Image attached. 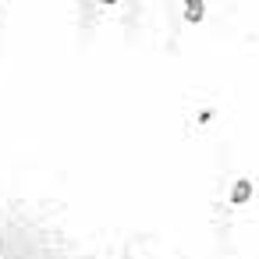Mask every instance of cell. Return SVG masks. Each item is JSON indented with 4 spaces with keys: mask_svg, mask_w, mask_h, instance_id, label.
I'll return each instance as SVG.
<instances>
[{
    "mask_svg": "<svg viewBox=\"0 0 259 259\" xmlns=\"http://www.w3.org/2000/svg\"><path fill=\"white\" fill-rule=\"evenodd\" d=\"M248 199H252V181H245V178L234 181V188H231V202L241 206V202H248Z\"/></svg>",
    "mask_w": 259,
    "mask_h": 259,
    "instance_id": "cell-1",
    "label": "cell"
},
{
    "mask_svg": "<svg viewBox=\"0 0 259 259\" xmlns=\"http://www.w3.org/2000/svg\"><path fill=\"white\" fill-rule=\"evenodd\" d=\"M202 11H206V8H202V4H195V0H192V4L185 8V18H188V22H199V18H202Z\"/></svg>",
    "mask_w": 259,
    "mask_h": 259,
    "instance_id": "cell-2",
    "label": "cell"
}]
</instances>
